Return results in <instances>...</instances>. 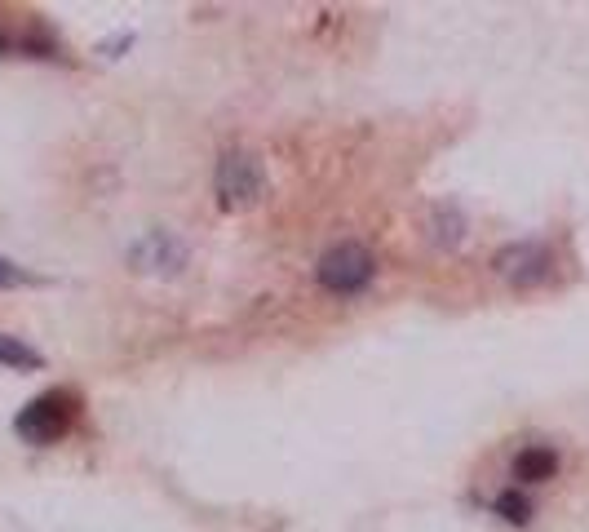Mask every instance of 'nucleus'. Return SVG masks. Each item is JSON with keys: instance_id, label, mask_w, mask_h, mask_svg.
I'll return each mask as SVG.
<instances>
[{"instance_id": "1", "label": "nucleus", "mask_w": 589, "mask_h": 532, "mask_svg": "<svg viewBox=\"0 0 589 532\" xmlns=\"http://www.w3.org/2000/svg\"><path fill=\"white\" fill-rule=\"evenodd\" d=\"M266 191V169L253 151H226L217 160V196L222 209H253Z\"/></svg>"}, {"instance_id": "2", "label": "nucleus", "mask_w": 589, "mask_h": 532, "mask_svg": "<svg viewBox=\"0 0 589 532\" xmlns=\"http://www.w3.org/2000/svg\"><path fill=\"white\" fill-rule=\"evenodd\" d=\"M372 271H377V262H372V253L364 244L346 240V244H333V249L319 258L315 275L319 284H324L328 293H359L364 284L372 280Z\"/></svg>"}, {"instance_id": "3", "label": "nucleus", "mask_w": 589, "mask_h": 532, "mask_svg": "<svg viewBox=\"0 0 589 532\" xmlns=\"http://www.w3.org/2000/svg\"><path fill=\"white\" fill-rule=\"evenodd\" d=\"M67 422H71V399L54 391V395L31 399L23 413L14 417V431L23 435L27 444H49V439H58L67 431Z\"/></svg>"}, {"instance_id": "4", "label": "nucleus", "mask_w": 589, "mask_h": 532, "mask_svg": "<svg viewBox=\"0 0 589 532\" xmlns=\"http://www.w3.org/2000/svg\"><path fill=\"white\" fill-rule=\"evenodd\" d=\"M550 266H554L550 249H545V244H532V240L510 244V249L496 253V275H501V280H510V284H519V289L541 284L545 275H550Z\"/></svg>"}, {"instance_id": "5", "label": "nucleus", "mask_w": 589, "mask_h": 532, "mask_svg": "<svg viewBox=\"0 0 589 532\" xmlns=\"http://www.w3.org/2000/svg\"><path fill=\"white\" fill-rule=\"evenodd\" d=\"M554 470H558V457L550 448H527V453H519V462H514V479L545 484V479H554Z\"/></svg>"}, {"instance_id": "6", "label": "nucleus", "mask_w": 589, "mask_h": 532, "mask_svg": "<svg viewBox=\"0 0 589 532\" xmlns=\"http://www.w3.org/2000/svg\"><path fill=\"white\" fill-rule=\"evenodd\" d=\"M0 364H9V368H40L45 360H40V355L31 351L27 342H18V337L0 333Z\"/></svg>"}, {"instance_id": "7", "label": "nucleus", "mask_w": 589, "mask_h": 532, "mask_svg": "<svg viewBox=\"0 0 589 532\" xmlns=\"http://www.w3.org/2000/svg\"><path fill=\"white\" fill-rule=\"evenodd\" d=\"M496 515H501L505 524H527V519H532V506H527V497H519V493H501L496 497Z\"/></svg>"}, {"instance_id": "8", "label": "nucleus", "mask_w": 589, "mask_h": 532, "mask_svg": "<svg viewBox=\"0 0 589 532\" xmlns=\"http://www.w3.org/2000/svg\"><path fill=\"white\" fill-rule=\"evenodd\" d=\"M23 280H27V275L18 271L14 262H5V258H0V289H14V284H23Z\"/></svg>"}, {"instance_id": "9", "label": "nucleus", "mask_w": 589, "mask_h": 532, "mask_svg": "<svg viewBox=\"0 0 589 532\" xmlns=\"http://www.w3.org/2000/svg\"><path fill=\"white\" fill-rule=\"evenodd\" d=\"M0 54H5V40H0Z\"/></svg>"}]
</instances>
